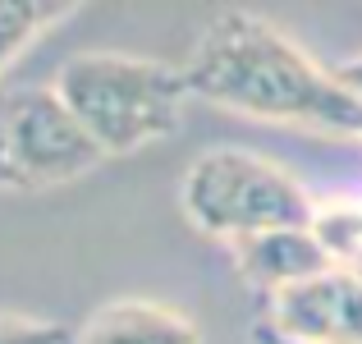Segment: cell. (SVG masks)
Wrapping results in <instances>:
<instances>
[{
  "label": "cell",
  "instance_id": "cell-1",
  "mask_svg": "<svg viewBox=\"0 0 362 344\" xmlns=\"http://www.w3.org/2000/svg\"><path fill=\"white\" fill-rule=\"evenodd\" d=\"M184 83L188 97L239 115L362 133V101L349 97L330 69L312 64V55L275 23L247 9H221L202 28L184 64Z\"/></svg>",
  "mask_w": 362,
  "mask_h": 344
},
{
  "label": "cell",
  "instance_id": "cell-2",
  "mask_svg": "<svg viewBox=\"0 0 362 344\" xmlns=\"http://www.w3.org/2000/svg\"><path fill=\"white\" fill-rule=\"evenodd\" d=\"M55 92L106 156H133L184 129V69L147 55L83 51L60 64Z\"/></svg>",
  "mask_w": 362,
  "mask_h": 344
},
{
  "label": "cell",
  "instance_id": "cell-3",
  "mask_svg": "<svg viewBox=\"0 0 362 344\" xmlns=\"http://www.w3.org/2000/svg\"><path fill=\"white\" fill-rule=\"evenodd\" d=\"M179 202L197 229L225 243L271 234V229H312L321 216L312 193L293 179V170L243 147H211L193 156Z\"/></svg>",
  "mask_w": 362,
  "mask_h": 344
},
{
  "label": "cell",
  "instance_id": "cell-4",
  "mask_svg": "<svg viewBox=\"0 0 362 344\" xmlns=\"http://www.w3.org/2000/svg\"><path fill=\"white\" fill-rule=\"evenodd\" d=\"M110 161L88 138L55 88H18L0 97V188H55Z\"/></svg>",
  "mask_w": 362,
  "mask_h": 344
},
{
  "label": "cell",
  "instance_id": "cell-5",
  "mask_svg": "<svg viewBox=\"0 0 362 344\" xmlns=\"http://www.w3.org/2000/svg\"><path fill=\"white\" fill-rule=\"evenodd\" d=\"M262 331L293 344H362V280L344 266L266 299Z\"/></svg>",
  "mask_w": 362,
  "mask_h": 344
},
{
  "label": "cell",
  "instance_id": "cell-6",
  "mask_svg": "<svg viewBox=\"0 0 362 344\" xmlns=\"http://www.w3.org/2000/svg\"><path fill=\"white\" fill-rule=\"evenodd\" d=\"M234 266L252 289H262L266 299L289 285L317 280V275L335 271V257L321 243L317 225L312 229H271V234H252V239H234L230 243Z\"/></svg>",
  "mask_w": 362,
  "mask_h": 344
},
{
  "label": "cell",
  "instance_id": "cell-7",
  "mask_svg": "<svg viewBox=\"0 0 362 344\" xmlns=\"http://www.w3.org/2000/svg\"><path fill=\"white\" fill-rule=\"evenodd\" d=\"M74 344H202V331L188 312L156 299H115L92 312Z\"/></svg>",
  "mask_w": 362,
  "mask_h": 344
},
{
  "label": "cell",
  "instance_id": "cell-8",
  "mask_svg": "<svg viewBox=\"0 0 362 344\" xmlns=\"http://www.w3.org/2000/svg\"><path fill=\"white\" fill-rule=\"evenodd\" d=\"M69 5H33V0H0V69L14 60L23 46H33L46 28L69 18Z\"/></svg>",
  "mask_w": 362,
  "mask_h": 344
},
{
  "label": "cell",
  "instance_id": "cell-9",
  "mask_svg": "<svg viewBox=\"0 0 362 344\" xmlns=\"http://www.w3.org/2000/svg\"><path fill=\"white\" fill-rule=\"evenodd\" d=\"M0 344H74V331L60 321H0Z\"/></svg>",
  "mask_w": 362,
  "mask_h": 344
},
{
  "label": "cell",
  "instance_id": "cell-10",
  "mask_svg": "<svg viewBox=\"0 0 362 344\" xmlns=\"http://www.w3.org/2000/svg\"><path fill=\"white\" fill-rule=\"evenodd\" d=\"M335 83L349 92V97H358L362 101V55H354V60H344V64H335Z\"/></svg>",
  "mask_w": 362,
  "mask_h": 344
},
{
  "label": "cell",
  "instance_id": "cell-11",
  "mask_svg": "<svg viewBox=\"0 0 362 344\" xmlns=\"http://www.w3.org/2000/svg\"><path fill=\"white\" fill-rule=\"evenodd\" d=\"M257 344H293V340H280V336H271V331L257 326Z\"/></svg>",
  "mask_w": 362,
  "mask_h": 344
}]
</instances>
